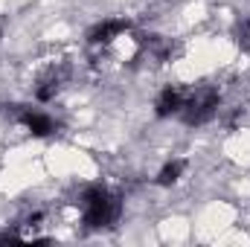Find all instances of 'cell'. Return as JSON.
Masks as SVG:
<instances>
[{
    "mask_svg": "<svg viewBox=\"0 0 250 247\" xmlns=\"http://www.w3.org/2000/svg\"><path fill=\"white\" fill-rule=\"evenodd\" d=\"M120 198L111 195L108 189L102 186H90L84 189L82 195V215H84V224L90 230H102V227H111L117 218H120Z\"/></svg>",
    "mask_w": 250,
    "mask_h": 247,
    "instance_id": "cell-1",
    "label": "cell"
},
{
    "mask_svg": "<svg viewBox=\"0 0 250 247\" xmlns=\"http://www.w3.org/2000/svg\"><path fill=\"white\" fill-rule=\"evenodd\" d=\"M218 102H221V96H218L215 87H201V90H195L192 96H184L181 114H184L187 125H201V123H207V120L215 117Z\"/></svg>",
    "mask_w": 250,
    "mask_h": 247,
    "instance_id": "cell-2",
    "label": "cell"
},
{
    "mask_svg": "<svg viewBox=\"0 0 250 247\" xmlns=\"http://www.w3.org/2000/svg\"><path fill=\"white\" fill-rule=\"evenodd\" d=\"M64 79H67V67H53V70H47V73L41 76L38 87H35V96H38L41 102H50V99L62 90Z\"/></svg>",
    "mask_w": 250,
    "mask_h": 247,
    "instance_id": "cell-3",
    "label": "cell"
},
{
    "mask_svg": "<svg viewBox=\"0 0 250 247\" xmlns=\"http://www.w3.org/2000/svg\"><path fill=\"white\" fill-rule=\"evenodd\" d=\"M125 29H128V21H102V23H96V26L87 32V41H90V44H108V41H114L117 35H123Z\"/></svg>",
    "mask_w": 250,
    "mask_h": 247,
    "instance_id": "cell-4",
    "label": "cell"
},
{
    "mask_svg": "<svg viewBox=\"0 0 250 247\" xmlns=\"http://www.w3.org/2000/svg\"><path fill=\"white\" fill-rule=\"evenodd\" d=\"M181 108H184V93H181L178 87H166V90L157 96V102H154L157 117H172V114H181Z\"/></svg>",
    "mask_w": 250,
    "mask_h": 247,
    "instance_id": "cell-5",
    "label": "cell"
},
{
    "mask_svg": "<svg viewBox=\"0 0 250 247\" xmlns=\"http://www.w3.org/2000/svg\"><path fill=\"white\" fill-rule=\"evenodd\" d=\"M21 123L26 125L35 137H47V134L56 131V123L47 114H38V111H21Z\"/></svg>",
    "mask_w": 250,
    "mask_h": 247,
    "instance_id": "cell-6",
    "label": "cell"
},
{
    "mask_svg": "<svg viewBox=\"0 0 250 247\" xmlns=\"http://www.w3.org/2000/svg\"><path fill=\"white\" fill-rule=\"evenodd\" d=\"M143 41V47L148 50V56H154V59H169V53H172V47H169V41H163L160 35H148V38H140Z\"/></svg>",
    "mask_w": 250,
    "mask_h": 247,
    "instance_id": "cell-7",
    "label": "cell"
},
{
    "mask_svg": "<svg viewBox=\"0 0 250 247\" xmlns=\"http://www.w3.org/2000/svg\"><path fill=\"white\" fill-rule=\"evenodd\" d=\"M184 160H172V163H166L163 169H160V175H157V186H172L181 175H184Z\"/></svg>",
    "mask_w": 250,
    "mask_h": 247,
    "instance_id": "cell-8",
    "label": "cell"
},
{
    "mask_svg": "<svg viewBox=\"0 0 250 247\" xmlns=\"http://www.w3.org/2000/svg\"><path fill=\"white\" fill-rule=\"evenodd\" d=\"M233 38H236V44H239L245 53L250 50V21L248 18L236 21V26H233Z\"/></svg>",
    "mask_w": 250,
    "mask_h": 247,
    "instance_id": "cell-9",
    "label": "cell"
}]
</instances>
